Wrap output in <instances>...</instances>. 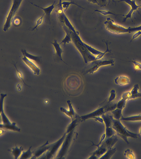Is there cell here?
<instances>
[{
    "instance_id": "cell-1",
    "label": "cell",
    "mask_w": 141,
    "mask_h": 159,
    "mask_svg": "<svg viewBox=\"0 0 141 159\" xmlns=\"http://www.w3.org/2000/svg\"><path fill=\"white\" fill-rule=\"evenodd\" d=\"M70 32L72 41L75 48L81 54L85 64L96 60V57L92 54L85 47L84 42L79 37V33H75L70 31Z\"/></svg>"
},
{
    "instance_id": "cell-2",
    "label": "cell",
    "mask_w": 141,
    "mask_h": 159,
    "mask_svg": "<svg viewBox=\"0 0 141 159\" xmlns=\"http://www.w3.org/2000/svg\"><path fill=\"white\" fill-rule=\"evenodd\" d=\"M106 29L113 34H121L131 33L137 31H141V25L136 27H126L116 23L113 20L108 17L104 22Z\"/></svg>"
},
{
    "instance_id": "cell-3",
    "label": "cell",
    "mask_w": 141,
    "mask_h": 159,
    "mask_svg": "<svg viewBox=\"0 0 141 159\" xmlns=\"http://www.w3.org/2000/svg\"><path fill=\"white\" fill-rule=\"evenodd\" d=\"M112 127L116 132V134L120 137L127 144H129L128 138L137 139L140 136L139 134L130 131L121 122V120L114 119L113 120Z\"/></svg>"
},
{
    "instance_id": "cell-4",
    "label": "cell",
    "mask_w": 141,
    "mask_h": 159,
    "mask_svg": "<svg viewBox=\"0 0 141 159\" xmlns=\"http://www.w3.org/2000/svg\"><path fill=\"white\" fill-rule=\"evenodd\" d=\"M78 134L74 130L66 134L65 139L56 156L57 158H64L67 155L72 144L76 139Z\"/></svg>"
},
{
    "instance_id": "cell-5",
    "label": "cell",
    "mask_w": 141,
    "mask_h": 159,
    "mask_svg": "<svg viewBox=\"0 0 141 159\" xmlns=\"http://www.w3.org/2000/svg\"><path fill=\"white\" fill-rule=\"evenodd\" d=\"M66 90L70 93L80 92L82 89L83 83L80 77L72 75L67 78L64 83Z\"/></svg>"
},
{
    "instance_id": "cell-6",
    "label": "cell",
    "mask_w": 141,
    "mask_h": 159,
    "mask_svg": "<svg viewBox=\"0 0 141 159\" xmlns=\"http://www.w3.org/2000/svg\"><path fill=\"white\" fill-rule=\"evenodd\" d=\"M22 1L23 0H13L12 6L6 17V22L4 25L3 30L5 32L8 30L11 27L12 19H13L14 17L18 11Z\"/></svg>"
},
{
    "instance_id": "cell-7",
    "label": "cell",
    "mask_w": 141,
    "mask_h": 159,
    "mask_svg": "<svg viewBox=\"0 0 141 159\" xmlns=\"http://www.w3.org/2000/svg\"><path fill=\"white\" fill-rule=\"evenodd\" d=\"M66 135V134L65 133L59 140L53 143L50 144V147H49V150L43 156H42L40 158H53L54 157L56 156L61 147L62 144L65 139Z\"/></svg>"
},
{
    "instance_id": "cell-8",
    "label": "cell",
    "mask_w": 141,
    "mask_h": 159,
    "mask_svg": "<svg viewBox=\"0 0 141 159\" xmlns=\"http://www.w3.org/2000/svg\"><path fill=\"white\" fill-rule=\"evenodd\" d=\"M88 64V69L85 72V73L92 74L98 70L99 68L102 66H114V61L113 60H96L90 62Z\"/></svg>"
},
{
    "instance_id": "cell-9",
    "label": "cell",
    "mask_w": 141,
    "mask_h": 159,
    "mask_svg": "<svg viewBox=\"0 0 141 159\" xmlns=\"http://www.w3.org/2000/svg\"><path fill=\"white\" fill-rule=\"evenodd\" d=\"M125 2L127 3V4L130 6L131 9L130 11H129L127 15H125V18L123 19V22H126V20L128 18H130L132 20V21L133 22L132 18V15L134 11H137V9L139 7V6H138L136 3V0H120V1H117V2Z\"/></svg>"
},
{
    "instance_id": "cell-10",
    "label": "cell",
    "mask_w": 141,
    "mask_h": 159,
    "mask_svg": "<svg viewBox=\"0 0 141 159\" xmlns=\"http://www.w3.org/2000/svg\"><path fill=\"white\" fill-rule=\"evenodd\" d=\"M106 113L104 107H100L92 112L80 116V122L85 121L89 119H93L95 117L101 116Z\"/></svg>"
},
{
    "instance_id": "cell-11",
    "label": "cell",
    "mask_w": 141,
    "mask_h": 159,
    "mask_svg": "<svg viewBox=\"0 0 141 159\" xmlns=\"http://www.w3.org/2000/svg\"><path fill=\"white\" fill-rule=\"evenodd\" d=\"M49 147H50V145L48 143V141H47L45 143L43 144L42 146L39 147L33 152V156L32 159L37 158L40 157H41V156H43L49 150Z\"/></svg>"
},
{
    "instance_id": "cell-12",
    "label": "cell",
    "mask_w": 141,
    "mask_h": 159,
    "mask_svg": "<svg viewBox=\"0 0 141 159\" xmlns=\"http://www.w3.org/2000/svg\"><path fill=\"white\" fill-rule=\"evenodd\" d=\"M118 140V136L115 134L110 137L106 138L101 145H103L108 149L112 148Z\"/></svg>"
},
{
    "instance_id": "cell-13",
    "label": "cell",
    "mask_w": 141,
    "mask_h": 159,
    "mask_svg": "<svg viewBox=\"0 0 141 159\" xmlns=\"http://www.w3.org/2000/svg\"><path fill=\"white\" fill-rule=\"evenodd\" d=\"M66 102L68 106H69V110H67L65 109H64V108L61 107L60 108V110L62 112L64 113L66 115L69 117L71 119V120H72L77 116L78 114L75 113V110H74V108H73V106L72 105L70 101L68 100Z\"/></svg>"
},
{
    "instance_id": "cell-14",
    "label": "cell",
    "mask_w": 141,
    "mask_h": 159,
    "mask_svg": "<svg viewBox=\"0 0 141 159\" xmlns=\"http://www.w3.org/2000/svg\"><path fill=\"white\" fill-rule=\"evenodd\" d=\"M22 61L33 72V74L36 75H39L41 73V70L37 66L34 62L30 60L27 57L24 56L22 58Z\"/></svg>"
},
{
    "instance_id": "cell-15",
    "label": "cell",
    "mask_w": 141,
    "mask_h": 159,
    "mask_svg": "<svg viewBox=\"0 0 141 159\" xmlns=\"http://www.w3.org/2000/svg\"><path fill=\"white\" fill-rule=\"evenodd\" d=\"M107 150V148L103 145H101L98 147H97V149L92 153V155L88 159L100 158L106 152Z\"/></svg>"
},
{
    "instance_id": "cell-16",
    "label": "cell",
    "mask_w": 141,
    "mask_h": 159,
    "mask_svg": "<svg viewBox=\"0 0 141 159\" xmlns=\"http://www.w3.org/2000/svg\"><path fill=\"white\" fill-rule=\"evenodd\" d=\"M130 96V92H127L124 93L122 96V98L117 103V108L123 110L126 107V102L129 100Z\"/></svg>"
},
{
    "instance_id": "cell-17",
    "label": "cell",
    "mask_w": 141,
    "mask_h": 159,
    "mask_svg": "<svg viewBox=\"0 0 141 159\" xmlns=\"http://www.w3.org/2000/svg\"><path fill=\"white\" fill-rule=\"evenodd\" d=\"M104 120L106 128L112 127L113 120V118L112 114L105 113L101 116Z\"/></svg>"
},
{
    "instance_id": "cell-18",
    "label": "cell",
    "mask_w": 141,
    "mask_h": 159,
    "mask_svg": "<svg viewBox=\"0 0 141 159\" xmlns=\"http://www.w3.org/2000/svg\"><path fill=\"white\" fill-rule=\"evenodd\" d=\"M80 122V116L78 115L74 120H72L71 123L68 125L66 131V134H69L70 132L74 130Z\"/></svg>"
},
{
    "instance_id": "cell-19",
    "label": "cell",
    "mask_w": 141,
    "mask_h": 159,
    "mask_svg": "<svg viewBox=\"0 0 141 159\" xmlns=\"http://www.w3.org/2000/svg\"><path fill=\"white\" fill-rule=\"evenodd\" d=\"M114 82L116 84L120 86H124L129 84L130 80L128 77L125 75H121L116 77L114 79Z\"/></svg>"
},
{
    "instance_id": "cell-20",
    "label": "cell",
    "mask_w": 141,
    "mask_h": 159,
    "mask_svg": "<svg viewBox=\"0 0 141 159\" xmlns=\"http://www.w3.org/2000/svg\"><path fill=\"white\" fill-rule=\"evenodd\" d=\"M56 2V0L54 1V2H53V4L49 6V7H46V8H43V7H41L40 6H38V5L32 3V2H30L31 4L33 5V6H36V7H38V8H41V9L43 10V11H44L45 14L46 15V16L47 17H48V20H50V17L51 14L52 12H53V9L54 8V4Z\"/></svg>"
},
{
    "instance_id": "cell-21",
    "label": "cell",
    "mask_w": 141,
    "mask_h": 159,
    "mask_svg": "<svg viewBox=\"0 0 141 159\" xmlns=\"http://www.w3.org/2000/svg\"><path fill=\"white\" fill-rule=\"evenodd\" d=\"M51 44L53 45V46H54V48H55L56 54L58 58H59V59H60L61 61L64 62L65 64H67L63 60L62 58V53H63L64 52L62 50L61 48L60 44L58 43V41H57V40H54V42H51Z\"/></svg>"
},
{
    "instance_id": "cell-22",
    "label": "cell",
    "mask_w": 141,
    "mask_h": 159,
    "mask_svg": "<svg viewBox=\"0 0 141 159\" xmlns=\"http://www.w3.org/2000/svg\"><path fill=\"white\" fill-rule=\"evenodd\" d=\"M0 129H7L16 132L20 131L21 129L16 125V123H12L10 124H4L2 123H0Z\"/></svg>"
},
{
    "instance_id": "cell-23",
    "label": "cell",
    "mask_w": 141,
    "mask_h": 159,
    "mask_svg": "<svg viewBox=\"0 0 141 159\" xmlns=\"http://www.w3.org/2000/svg\"><path fill=\"white\" fill-rule=\"evenodd\" d=\"M139 85L138 84H135L134 85L133 88L131 90V96L129 100L134 99L136 98H141V93L139 92Z\"/></svg>"
},
{
    "instance_id": "cell-24",
    "label": "cell",
    "mask_w": 141,
    "mask_h": 159,
    "mask_svg": "<svg viewBox=\"0 0 141 159\" xmlns=\"http://www.w3.org/2000/svg\"><path fill=\"white\" fill-rule=\"evenodd\" d=\"M22 54L24 56L27 57L30 60L34 62V63L40 64L41 63L40 58L39 57H37V56H35L33 55L30 54L27 52L26 50L22 49Z\"/></svg>"
},
{
    "instance_id": "cell-25",
    "label": "cell",
    "mask_w": 141,
    "mask_h": 159,
    "mask_svg": "<svg viewBox=\"0 0 141 159\" xmlns=\"http://www.w3.org/2000/svg\"><path fill=\"white\" fill-rule=\"evenodd\" d=\"M62 27L63 28H64V30L66 32V36L65 38L62 41V42H60L59 44L60 45L62 44V43H63L64 45L65 46L66 43H69L70 42H71L72 39L71 36H70V30L68 29L67 27L65 25H63Z\"/></svg>"
},
{
    "instance_id": "cell-26",
    "label": "cell",
    "mask_w": 141,
    "mask_h": 159,
    "mask_svg": "<svg viewBox=\"0 0 141 159\" xmlns=\"http://www.w3.org/2000/svg\"><path fill=\"white\" fill-rule=\"evenodd\" d=\"M23 150V148L22 146L18 147V146L16 145L15 148H13L11 150H10L9 151L12 152V155L14 157V158L17 159L19 158V157H20Z\"/></svg>"
},
{
    "instance_id": "cell-27",
    "label": "cell",
    "mask_w": 141,
    "mask_h": 159,
    "mask_svg": "<svg viewBox=\"0 0 141 159\" xmlns=\"http://www.w3.org/2000/svg\"><path fill=\"white\" fill-rule=\"evenodd\" d=\"M121 120L125 121H141V114L128 117H124L122 116L121 118Z\"/></svg>"
},
{
    "instance_id": "cell-28",
    "label": "cell",
    "mask_w": 141,
    "mask_h": 159,
    "mask_svg": "<svg viewBox=\"0 0 141 159\" xmlns=\"http://www.w3.org/2000/svg\"><path fill=\"white\" fill-rule=\"evenodd\" d=\"M116 152V148H111L108 149L107 151L103 155H102L100 159H111L113 155Z\"/></svg>"
},
{
    "instance_id": "cell-29",
    "label": "cell",
    "mask_w": 141,
    "mask_h": 159,
    "mask_svg": "<svg viewBox=\"0 0 141 159\" xmlns=\"http://www.w3.org/2000/svg\"><path fill=\"white\" fill-rule=\"evenodd\" d=\"M122 109L116 108L114 110L111 111V114L113 117V119L116 120H121V118L122 116Z\"/></svg>"
},
{
    "instance_id": "cell-30",
    "label": "cell",
    "mask_w": 141,
    "mask_h": 159,
    "mask_svg": "<svg viewBox=\"0 0 141 159\" xmlns=\"http://www.w3.org/2000/svg\"><path fill=\"white\" fill-rule=\"evenodd\" d=\"M32 147L31 146L28 148V150L25 152H22V155H21L19 158L20 159H27L32 158L33 156V152L31 151V148Z\"/></svg>"
},
{
    "instance_id": "cell-31",
    "label": "cell",
    "mask_w": 141,
    "mask_h": 159,
    "mask_svg": "<svg viewBox=\"0 0 141 159\" xmlns=\"http://www.w3.org/2000/svg\"><path fill=\"white\" fill-rule=\"evenodd\" d=\"M62 8L63 10H64V12L66 11V10H67V9L69 8V6L71 5H76V6H77L78 7H80V8H81L83 9H84V8L81 7V6H79V5L75 3L74 2H73L72 1H70V2H68V1H64V2H62Z\"/></svg>"
},
{
    "instance_id": "cell-32",
    "label": "cell",
    "mask_w": 141,
    "mask_h": 159,
    "mask_svg": "<svg viewBox=\"0 0 141 159\" xmlns=\"http://www.w3.org/2000/svg\"><path fill=\"white\" fill-rule=\"evenodd\" d=\"M104 109L106 113L109 111L114 110L116 108H117V103H107V104L104 107Z\"/></svg>"
},
{
    "instance_id": "cell-33",
    "label": "cell",
    "mask_w": 141,
    "mask_h": 159,
    "mask_svg": "<svg viewBox=\"0 0 141 159\" xmlns=\"http://www.w3.org/2000/svg\"><path fill=\"white\" fill-rule=\"evenodd\" d=\"M84 44L85 45V47L87 48L88 50L92 54L94 55V56H97L98 55L102 53V52H100V51L95 49V48H94L93 47H92L91 46H89V45L85 43V42H84Z\"/></svg>"
},
{
    "instance_id": "cell-34",
    "label": "cell",
    "mask_w": 141,
    "mask_h": 159,
    "mask_svg": "<svg viewBox=\"0 0 141 159\" xmlns=\"http://www.w3.org/2000/svg\"><path fill=\"white\" fill-rule=\"evenodd\" d=\"M98 12L101 13V14L104 15V16H107V15H113L115 16H125V15L123 14H116L113 13V12H111L109 11H100L97 9L95 10L94 11V12Z\"/></svg>"
},
{
    "instance_id": "cell-35",
    "label": "cell",
    "mask_w": 141,
    "mask_h": 159,
    "mask_svg": "<svg viewBox=\"0 0 141 159\" xmlns=\"http://www.w3.org/2000/svg\"><path fill=\"white\" fill-rule=\"evenodd\" d=\"M124 155L128 159H135V155L134 153L133 152L129 149H127V150H125Z\"/></svg>"
},
{
    "instance_id": "cell-36",
    "label": "cell",
    "mask_w": 141,
    "mask_h": 159,
    "mask_svg": "<svg viewBox=\"0 0 141 159\" xmlns=\"http://www.w3.org/2000/svg\"><path fill=\"white\" fill-rule=\"evenodd\" d=\"M105 134L106 135V138H109L115 135L116 133L112 127H109L106 128Z\"/></svg>"
},
{
    "instance_id": "cell-37",
    "label": "cell",
    "mask_w": 141,
    "mask_h": 159,
    "mask_svg": "<svg viewBox=\"0 0 141 159\" xmlns=\"http://www.w3.org/2000/svg\"><path fill=\"white\" fill-rule=\"evenodd\" d=\"M7 94L5 93H1L0 94V114L3 110V103L5 98L7 96Z\"/></svg>"
},
{
    "instance_id": "cell-38",
    "label": "cell",
    "mask_w": 141,
    "mask_h": 159,
    "mask_svg": "<svg viewBox=\"0 0 141 159\" xmlns=\"http://www.w3.org/2000/svg\"><path fill=\"white\" fill-rule=\"evenodd\" d=\"M105 44H106V49L104 52H102V53H100V54L98 55L96 57V60H100L101 59V58L103 57L105 55V54L107 53H110L111 52V50L109 49L108 47V43L107 42H105Z\"/></svg>"
},
{
    "instance_id": "cell-39",
    "label": "cell",
    "mask_w": 141,
    "mask_h": 159,
    "mask_svg": "<svg viewBox=\"0 0 141 159\" xmlns=\"http://www.w3.org/2000/svg\"><path fill=\"white\" fill-rule=\"evenodd\" d=\"M1 117H2V123L4 124H11L9 119L7 118V116L5 114L4 111L1 113Z\"/></svg>"
},
{
    "instance_id": "cell-40",
    "label": "cell",
    "mask_w": 141,
    "mask_h": 159,
    "mask_svg": "<svg viewBox=\"0 0 141 159\" xmlns=\"http://www.w3.org/2000/svg\"><path fill=\"white\" fill-rule=\"evenodd\" d=\"M116 98V93L114 89H112L110 92V95L109 98L107 103H111Z\"/></svg>"
},
{
    "instance_id": "cell-41",
    "label": "cell",
    "mask_w": 141,
    "mask_h": 159,
    "mask_svg": "<svg viewBox=\"0 0 141 159\" xmlns=\"http://www.w3.org/2000/svg\"><path fill=\"white\" fill-rule=\"evenodd\" d=\"M44 16V14L41 16V17H40V18H38L36 22V26H35L33 29H32V30L33 31L34 30H35L36 29L37 27H38L39 25H41L42 23H43V16Z\"/></svg>"
},
{
    "instance_id": "cell-42",
    "label": "cell",
    "mask_w": 141,
    "mask_h": 159,
    "mask_svg": "<svg viewBox=\"0 0 141 159\" xmlns=\"http://www.w3.org/2000/svg\"><path fill=\"white\" fill-rule=\"evenodd\" d=\"M128 62H131L134 65V68L136 70H141V63L136 61H128Z\"/></svg>"
},
{
    "instance_id": "cell-43",
    "label": "cell",
    "mask_w": 141,
    "mask_h": 159,
    "mask_svg": "<svg viewBox=\"0 0 141 159\" xmlns=\"http://www.w3.org/2000/svg\"><path fill=\"white\" fill-rule=\"evenodd\" d=\"M16 64H17V63H15L14 64V66L16 70H17V76H18V78H19V79H20L21 80H22V81H23L24 84H25L26 85H27V84H25L24 81L23 75H22V73H21V72H20L18 70V69H17V67H16Z\"/></svg>"
},
{
    "instance_id": "cell-44",
    "label": "cell",
    "mask_w": 141,
    "mask_h": 159,
    "mask_svg": "<svg viewBox=\"0 0 141 159\" xmlns=\"http://www.w3.org/2000/svg\"><path fill=\"white\" fill-rule=\"evenodd\" d=\"M140 35H141V31H139L136 32L135 33L132 35V39H131L130 42H132L133 40L138 38V37H139Z\"/></svg>"
},
{
    "instance_id": "cell-45",
    "label": "cell",
    "mask_w": 141,
    "mask_h": 159,
    "mask_svg": "<svg viewBox=\"0 0 141 159\" xmlns=\"http://www.w3.org/2000/svg\"><path fill=\"white\" fill-rule=\"evenodd\" d=\"M99 5L101 7H104L106 6L107 3V0H97Z\"/></svg>"
},
{
    "instance_id": "cell-46",
    "label": "cell",
    "mask_w": 141,
    "mask_h": 159,
    "mask_svg": "<svg viewBox=\"0 0 141 159\" xmlns=\"http://www.w3.org/2000/svg\"><path fill=\"white\" fill-rule=\"evenodd\" d=\"M20 17H15L13 19V22L16 25H19L21 23V20L19 19Z\"/></svg>"
},
{
    "instance_id": "cell-47",
    "label": "cell",
    "mask_w": 141,
    "mask_h": 159,
    "mask_svg": "<svg viewBox=\"0 0 141 159\" xmlns=\"http://www.w3.org/2000/svg\"><path fill=\"white\" fill-rule=\"evenodd\" d=\"M93 119L95 120H96V121H98L99 122H100L103 124V119L102 118L100 117V116L95 117L93 118Z\"/></svg>"
},
{
    "instance_id": "cell-48",
    "label": "cell",
    "mask_w": 141,
    "mask_h": 159,
    "mask_svg": "<svg viewBox=\"0 0 141 159\" xmlns=\"http://www.w3.org/2000/svg\"><path fill=\"white\" fill-rule=\"evenodd\" d=\"M89 2H91V3L94 4H96L99 5V2L97 0H87Z\"/></svg>"
},
{
    "instance_id": "cell-49",
    "label": "cell",
    "mask_w": 141,
    "mask_h": 159,
    "mask_svg": "<svg viewBox=\"0 0 141 159\" xmlns=\"http://www.w3.org/2000/svg\"><path fill=\"white\" fill-rule=\"evenodd\" d=\"M5 132L4 129H0V135L3 134Z\"/></svg>"
},
{
    "instance_id": "cell-50",
    "label": "cell",
    "mask_w": 141,
    "mask_h": 159,
    "mask_svg": "<svg viewBox=\"0 0 141 159\" xmlns=\"http://www.w3.org/2000/svg\"><path fill=\"white\" fill-rule=\"evenodd\" d=\"M0 123H2V117H1V114H0Z\"/></svg>"
},
{
    "instance_id": "cell-51",
    "label": "cell",
    "mask_w": 141,
    "mask_h": 159,
    "mask_svg": "<svg viewBox=\"0 0 141 159\" xmlns=\"http://www.w3.org/2000/svg\"><path fill=\"white\" fill-rule=\"evenodd\" d=\"M139 135H141V128H140V130H139Z\"/></svg>"
},
{
    "instance_id": "cell-52",
    "label": "cell",
    "mask_w": 141,
    "mask_h": 159,
    "mask_svg": "<svg viewBox=\"0 0 141 159\" xmlns=\"http://www.w3.org/2000/svg\"><path fill=\"white\" fill-rule=\"evenodd\" d=\"M111 1V0H109V3L110 1ZM112 1H113V2H116V1H114V0H112Z\"/></svg>"
},
{
    "instance_id": "cell-53",
    "label": "cell",
    "mask_w": 141,
    "mask_h": 159,
    "mask_svg": "<svg viewBox=\"0 0 141 159\" xmlns=\"http://www.w3.org/2000/svg\"><path fill=\"white\" fill-rule=\"evenodd\" d=\"M139 7H141V4L139 5Z\"/></svg>"
},
{
    "instance_id": "cell-54",
    "label": "cell",
    "mask_w": 141,
    "mask_h": 159,
    "mask_svg": "<svg viewBox=\"0 0 141 159\" xmlns=\"http://www.w3.org/2000/svg\"><path fill=\"white\" fill-rule=\"evenodd\" d=\"M138 1H141V0H138Z\"/></svg>"
}]
</instances>
